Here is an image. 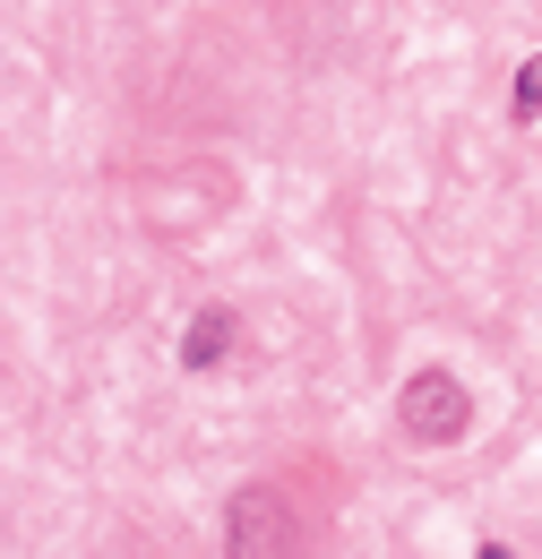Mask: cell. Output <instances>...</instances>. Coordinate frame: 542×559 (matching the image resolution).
<instances>
[{"label": "cell", "instance_id": "cell-1", "mask_svg": "<svg viewBox=\"0 0 542 559\" xmlns=\"http://www.w3.org/2000/svg\"><path fill=\"white\" fill-rule=\"evenodd\" d=\"M397 421H405V439H422V448H457L466 421H474V396H466L457 370H413L405 388H397Z\"/></svg>", "mask_w": 542, "mask_h": 559}, {"label": "cell", "instance_id": "cell-2", "mask_svg": "<svg viewBox=\"0 0 542 559\" xmlns=\"http://www.w3.org/2000/svg\"><path fill=\"white\" fill-rule=\"evenodd\" d=\"M293 543H302V525H293L284 490H268V483L233 490V508H224V551H241V559H275V551H293Z\"/></svg>", "mask_w": 542, "mask_h": 559}, {"label": "cell", "instance_id": "cell-3", "mask_svg": "<svg viewBox=\"0 0 542 559\" xmlns=\"http://www.w3.org/2000/svg\"><path fill=\"white\" fill-rule=\"evenodd\" d=\"M233 336H241V319H233L224 301H207L199 319H190V336H181V370H215V361L233 353Z\"/></svg>", "mask_w": 542, "mask_h": 559}, {"label": "cell", "instance_id": "cell-4", "mask_svg": "<svg viewBox=\"0 0 542 559\" xmlns=\"http://www.w3.org/2000/svg\"><path fill=\"white\" fill-rule=\"evenodd\" d=\"M508 112H517V130H526V121H542V52L517 70V86H508Z\"/></svg>", "mask_w": 542, "mask_h": 559}]
</instances>
